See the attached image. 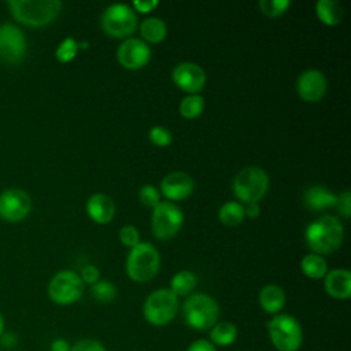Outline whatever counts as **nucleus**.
<instances>
[{
    "label": "nucleus",
    "mask_w": 351,
    "mask_h": 351,
    "mask_svg": "<svg viewBox=\"0 0 351 351\" xmlns=\"http://www.w3.org/2000/svg\"><path fill=\"white\" fill-rule=\"evenodd\" d=\"M304 237L308 248L314 254L328 255L341 245L344 228L336 217L324 215L307 225Z\"/></svg>",
    "instance_id": "obj_1"
},
{
    "label": "nucleus",
    "mask_w": 351,
    "mask_h": 351,
    "mask_svg": "<svg viewBox=\"0 0 351 351\" xmlns=\"http://www.w3.org/2000/svg\"><path fill=\"white\" fill-rule=\"evenodd\" d=\"M8 8L18 22L41 27L59 15L62 3L59 0H11L8 1Z\"/></svg>",
    "instance_id": "obj_2"
},
{
    "label": "nucleus",
    "mask_w": 351,
    "mask_h": 351,
    "mask_svg": "<svg viewBox=\"0 0 351 351\" xmlns=\"http://www.w3.org/2000/svg\"><path fill=\"white\" fill-rule=\"evenodd\" d=\"M160 267V255L156 247L148 241H140L130 248L126 258V274L136 282L152 280Z\"/></svg>",
    "instance_id": "obj_3"
},
{
    "label": "nucleus",
    "mask_w": 351,
    "mask_h": 351,
    "mask_svg": "<svg viewBox=\"0 0 351 351\" xmlns=\"http://www.w3.org/2000/svg\"><path fill=\"white\" fill-rule=\"evenodd\" d=\"M184 319L188 326L196 330H208L219 317V306L207 293H191L182 304Z\"/></svg>",
    "instance_id": "obj_4"
},
{
    "label": "nucleus",
    "mask_w": 351,
    "mask_h": 351,
    "mask_svg": "<svg viewBox=\"0 0 351 351\" xmlns=\"http://www.w3.org/2000/svg\"><path fill=\"white\" fill-rule=\"evenodd\" d=\"M267 333L277 351H298L303 344L302 325L291 314L273 315L267 322Z\"/></svg>",
    "instance_id": "obj_5"
},
{
    "label": "nucleus",
    "mask_w": 351,
    "mask_h": 351,
    "mask_svg": "<svg viewBox=\"0 0 351 351\" xmlns=\"http://www.w3.org/2000/svg\"><path fill=\"white\" fill-rule=\"evenodd\" d=\"M269 189V176L258 166L241 169L233 178V193L240 203H259Z\"/></svg>",
    "instance_id": "obj_6"
},
{
    "label": "nucleus",
    "mask_w": 351,
    "mask_h": 351,
    "mask_svg": "<svg viewBox=\"0 0 351 351\" xmlns=\"http://www.w3.org/2000/svg\"><path fill=\"white\" fill-rule=\"evenodd\" d=\"M178 310V298L169 288H159L151 292L144 304L143 315L152 326H165L173 321Z\"/></svg>",
    "instance_id": "obj_7"
},
{
    "label": "nucleus",
    "mask_w": 351,
    "mask_h": 351,
    "mask_svg": "<svg viewBox=\"0 0 351 351\" xmlns=\"http://www.w3.org/2000/svg\"><path fill=\"white\" fill-rule=\"evenodd\" d=\"M137 15L132 5L114 3L108 5L101 15L103 30L112 37H129L137 29Z\"/></svg>",
    "instance_id": "obj_8"
},
{
    "label": "nucleus",
    "mask_w": 351,
    "mask_h": 351,
    "mask_svg": "<svg viewBox=\"0 0 351 351\" xmlns=\"http://www.w3.org/2000/svg\"><path fill=\"white\" fill-rule=\"evenodd\" d=\"M84 282L74 270L58 271L48 284L49 299L60 306H69L81 299Z\"/></svg>",
    "instance_id": "obj_9"
},
{
    "label": "nucleus",
    "mask_w": 351,
    "mask_h": 351,
    "mask_svg": "<svg viewBox=\"0 0 351 351\" xmlns=\"http://www.w3.org/2000/svg\"><path fill=\"white\" fill-rule=\"evenodd\" d=\"M184 223V213L181 208L169 200H160L152 210L151 228L152 233L160 239L167 240L178 233Z\"/></svg>",
    "instance_id": "obj_10"
},
{
    "label": "nucleus",
    "mask_w": 351,
    "mask_h": 351,
    "mask_svg": "<svg viewBox=\"0 0 351 351\" xmlns=\"http://www.w3.org/2000/svg\"><path fill=\"white\" fill-rule=\"evenodd\" d=\"M26 53V38L12 23L0 25V58L5 63L18 64Z\"/></svg>",
    "instance_id": "obj_11"
},
{
    "label": "nucleus",
    "mask_w": 351,
    "mask_h": 351,
    "mask_svg": "<svg viewBox=\"0 0 351 351\" xmlns=\"http://www.w3.org/2000/svg\"><path fill=\"white\" fill-rule=\"evenodd\" d=\"M32 210L30 196L19 188H8L0 193V217L8 222L23 221Z\"/></svg>",
    "instance_id": "obj_12"
},
{
    "label": "nucleus",
    "mask_w": 351,
    "mask_h": 351,
    "mask_svg": "<svg viewBox=\"0 0 351 351\" xmlns=\"http://www.w3.org/2000/svg\"><path fill=\"white\" fill-rule=\"evenodd\" d=\"M151 47L143 40L129 37L117 49V59L119 64L128 70H138L148 64L151 60Z\"/></svg>",
    "instance_id": "obj_13"
},
{
    "label": "nucleus",
    "mask_w": 351,
    "mask_h": 351,
    "mask_svg": "<svg viewBox=\"0 0 351 351\" xmlns=\"http://www.w3.org/2000/svg\"><path fill=\"white\" fill-rule=\"evenodd\" d=\"M173 82L189 95L199 93L206 85V71L193 62H181L171 71Z\"/></svg>",
    "instance_id": "obj_14"
},
{
    "label": "nucleus",
    "mask_w": 351,
    "mask_h": 351,
    "mask_svg": "<svg viewBox=\"0 0 351 351\" xmlns=\"http://www.w3.org/2000/svg\"><path fill=\"white\" fill-rule=\"evenodd\" d=\"M328 88V80L325 74L317 69L304 70L296 80V90L302 100L308 103L319 101Z\"/></svg>",
    "instance_id": "obj_15"
},
{
    "label": "nucleus",
    "mask_w": 351,
    "mask_h": 351,
    "mask_svg": "<svg viewBox=\"0 0 351 351\" xmlns=\"http://www.w3.org/2000/svg\"><path fill=\"white\" fill-rule=\"evenodd\" d=\"M193 180L185 171H171L160 181V192L169 202L186 199L193 192Z\"/></svg>",
    "instance_id": "obj_16"
},
{
    "label": "nucleus",
    "mask_w": 351,
    "mask_h": 351,
    "mask_svg": "<svg viewBox=\"0 0 351 351\" xmlns=\"http://www.w3.org/2000/svg\"><path fill=\"white\" fill-rule=\"evenodd\" d=\"M325 292L340 300L351 296V273L347 269H332L324 277Z\"/></svg>",
    "instance_id": "obj_17"
},
{
    "label": "nucleus",
    "mask_w": 351,
    "mask_h": 351,
    "mask_svg": "<svg viewBox=\"0 0 351 351\" xmlns=\"http://www.w3.org/2000/svg\"><path fill=\"white\" fill-rule=\"evenodd\" d=\"M86 213L93 222L100 225L108 223L115 214L114 200L106 193H93L86 200Z\"/></svg>",
    "instance_id": "obj_18"
},
{
    "label": "nucleus",
    "mask_w": 351,
    "mask_h": 351,
    "mask_svg": "<svg viewBox=\"0 0 351 351\" xmlns=\"http://www.w3.org/2000/svg\"><path fill=\"white\" fill-rule=\"evenodd\" d=\"M337 202L339 196L324 185H311L304 191L303 195L304 206L313 211H321L328 207H336Z\"/></svg>",
    "instance_id": "obj_19"
},
{
    "label": "nucleus",
    "mask_w": 351,
    "mask_h": 351,
    "mask_svg": "<svg viewBox=\"0 0 351 351\" xmlns=\"http://www.w3.org/2000/svg\"><path fill=\"white\" fill-rule=\"evenodd\" d=\"M259 306L262 310L270 315L280 314V311L284 308L287 296L285 291L277 285V284H267L259 291Z\"/></svg>",
    "instance_id": "obj_20"
},
{
    "label": "nucleus",
    "mask_w": 351,
    "mask_h": 351,
    "mask_svg": "<svg viewBox=\"0 0 351 351\" xmlns=\"http://www.w3.org/2000/svg\"><path fill=\"white\" fill-rule=\"evenodd\" d=\"M140 34L147 44L148 43L156 44V43H160L162 40H165V37L167 34V26L163 19H160L158 16H149L141 22Z\"/></svg>",
    "instance_id": "obj_21"
},
{
    "label": "nucleus",
    "mask_w": 351,
    "mask_h": 351,
    "mask_svg": "<svg viewBox=\"0 0 351 351\" xmlns=\"http://www.w3.org/2000/svg\"><path fill=\"white\" fill-rule=\"evenodd\" d=\"M237 339V328L233 322L219 321L210 329V343L215 347H228Z\"/></svg>",
    "instance_id": "obj_22"
},
{
    "label": "nucleus",
    "mask_w": 351,
    "mask_h": 351,
    "mask_svg": "<svg viewBox=\"0 0 351 351\" xmlns=\"http://www.w3.org/2000/svg\"><path fill=\"white\" fill-rule=\"evenodd\" d=\"M318 19L329 26L339 25L343 18V5L337 0H319L315 3Z\"/></svg>",
    "instance_id": "obj_23"
},
{
    "label": "nucleus",
    "mask_w": 351,
    "mask_h": 351,
    "mask_svg": "<svg viewBox=\"0 0 351 351\" xmlns=\"http://www.w3.org/2000/svg\"><path fill=\"white\" fill-rule=\"evenodd\" d=\"M300 269L303 274L311 280H321L328 273V265L322 255L310 252L300 261Z\"/></svg>",
    "instance_id": "obj_24"
},
{
    "label": "nucleus",
    "mask_w": 351,
    "mask_h": 351,
    "mask_svg": "<svg viewBox=\"0 0 351 351\" xmlns=\"http://www.w3.org/2000/svg\"><path fill=\"white\" fill-rule=\"evenodd\" d=\"M197 278L191 270H180L170 280V291L178 296H189L195 289Z\"/></svg>",
    "instance_id": "obj_25"
},
{
    "label": "nucleus",
    "mask_w": 351,
    "mask_h": 351,
    "mask_svg": "<svg viewBox=\"0 0 351 351\" xmlns=\"http://www.w3.org/2000/svg\"><path fill=\"white\" fill-rule=\"evenodd\" d=\"M244 206L236 200L223 203L218 211V219L226 226H237L244 221Z\"/></svg>",
    "instance_id": "obj_26"
},
{
    "label": "nucleus",
    "mask_w": 351,
    "mask_h": 351,
    "mask_svg": "<svg viewBox=\"0 0 351 351\" xmlns=\"http://www.w3.org/2000/svg\"><path fill=\"white\" fill-rule=\"evenodd\" d=\"M204 110V99L199 95H188L180 103V114L186 119L197 118Z\"/></svg>",
    "instance_id": "obj_27"
},
{
    "label": "nucleus",
    "mask_w": 351,
    "mask_h": 351,
    "mask_svg": "<svg viewBox=\"0 0 351 351\" xmlns=\"http://www.w3.org/2000/svg\"><path fill=\"white\" fill-rule=\"evenodd\" d=\"M78 49H80V43L74 37H66L56 47L55 56L60 63H69L75 58Z\"/></svg>",
    "instance_id": "obj_28"
},
{
    "label": "nucleus",
    "mask_w": 351,
    "mask_h": 351,
    "mask_svg": "<svg viewBox=\"0 0 351 351\" xmlns=\"http://www.w3.org/2000/svg\"><path fill=\"white\" fill-rule=\"evenodd\" d=\"M92 295L96 300L108 303L112 302L117 296V287L107 280H99L92 285Z\"/></svg>",
    "instance_id": "obj_29"
},
{
    "label": "nucleus",
    "mask_w": 351,
    "mask_h": 351,
    "mask_svg": "<svg viewBox=\"0 0 351 351\" xmlns=\"http://www.w3.org/2000/svg\"><path fill=\"white\" fill-rule=\"evenodd\" d=\"M291 5L289 0H261L259 8L267 16H280Z\"/></svg>",
    "instance_id": "obj_30"
},
{
    "label": "nucleus",
    "mask_w": 351,
    "mask_h": 351,
    "mask_svg": "<svg viewBox=\"0 0 351 351\" xmlns=\"http://www.w3.org/2000/svg\"><path fill=\"white\" fill-rule=\"evenodd\" d=\"M148 138L152 144H155L158 147H167L173 141V134L166 126L156 125V126H152L149 129Z\"/></svg>",
    "instance_id": "obj_31"
},
{
    "label": "nucleus",
    "mask_w": 351,
    "mask_h": 351,
    "mask_svg": "<svg viewBox=\"0 0 351 351\" xmlns=\"http://www.w3.org/2000/svg\"><path fill=\"white\" fill-rule=\"evenodd\" d=\"M138 200L144 206L154 208L160 202V192L156 189V186H154L151 184L143 185L138 191Z\"/></svg>",
    "instance_id": "obj_32"
},
{
    "label": "nucleus",
    "mask_w": 351,
    "mask_h": 351,
    "mask_svg": "<svg viewBox=\"0 0 351 351\" xmlns=\"http://www.w3.org/2000/svg\"><path fill=\"white\" fill-rule=\"evenodd\" d=\"M119 240L123 245L133 248L136 247L141 240H140V233L138 229L134 225H123L119 229Z\"/></svg>",
    "instance_id": "obj_33"
},
{
    "label": "nucleus",
    "mask_w": 351,
    "mask_h": 351,
    "mask_svg": "<svg viewBox=\"0 0 351 351\" xmlns=\"http://www.w3.org/2000/svg\"><path fill=\"white\" fill-rule=\"evenodd\" d=\"M70 351H107L106 347L93 339H84L70 347Z\"/></svg>",
    "instance_id": "obj_34"
},
{
    "label": "nucleus",
    "mask_w": 351,
    "mask_h": 351,
    "mask_svg": "<svg viewBox=\"0 0 351 351\" xmlns=\"http://www.w3.org/2000/svg\"><path fill=\"white\" fill-rule=\"evenodd\" d=\"M80 277L84 284L93 285L95 282H97L100 280V270L95 265H86L82 267Z\"/></svg>",
    "instance_id": "obj_35"
},
{
    "label": "nucleus",
    "mask_w": 351,
    "mask_h": 351,
    "mask_svg": "<svg viewBox=\"0 0 351 351\" xmlns=\"http://www.w3.org/2000/svg\"><path fill=\"white\" fill-rule=\"evenodd\" d=\"M337 207L340 214L344 218H348L351 214V193L350 191H344L340 196H339V202H337Z\"/></svg>",
    "instance_id": "obj_36"
},
{
    "label": "nucleus",
    "mask_w": 351,
    "mask_h": 351,
    "mask_svg": "<svg viewBox=\"0 0 351 351\" xmlns=\"http://www.w3.org/2000/svg\"><path fill=\"white\" fill-rule=\"evenodd\" d=\"M186 351H217V347L213 343H210V340L197 339L188 346Z\"/></svg>",
    "instance_id": "obj_37"
},
{
    "label": "nucleus",
    "mask_w": 351,
    "mask_h": 351,
    "mask_svg": "<svg viewBox=\"0 0 351 351\" xmlns=\"http://www.w3.org/2000/svg\"><path fill=\"white\" fill-rule=\"evenodd\" d=\"M158 0H134L132 3V8L134 11H140V12H149L152 11L156 5H158Z\"/></svg>",
    "instance_id": "obj_38"
},
{
    "label": "nucleus",
    "mask_w": 351,
    "mask_h": 351,
    "mask_svg": "<svg viewBox=\"0 0 351 351\" xmlns=\"http://www.w3.org/2000/svg\"><path fill=\"white\" fill-rule=\"evenodd\" d=\"M0 344L5 348H12L16 344V336L12 332H4L0 336Z\"/></svg>",
    "instance_id": "obj_39"
},
{
    "label": "nucleus",
    "mask_w": 351,
    "mask_h": 351,
    "mask_svg": "<svg viewBox=\"0 0 351 351\" xmlns=\"http://www.w3.org/2000/svg\"><path fill=\"white\" fill-rule=\"evenodd\" d=\"M244 214L245 217H250V218H256L259 217L261 214V208H259V203H248L244 206Z\"/></svg>",
    "instance_id": "obj_40"
},
{
    "label": "nucleus",
    "mask_w": 351,
    "mask_h": 351,
    "mask_svg": "<svg viewBox=\"0 0 351 351\" xmlns=\"http://www.w3.org/2000/svg\"><path fill=\"white\" fill-rule=\"evenodd\" d=\"M70 344L64 339H55L51 343V351H70Z\"/></svg>",
    "instance_id": "obj_41"
},
{
    "label": "nucleus",
    "mask_w": 351,
    "mask_h": 351,
    "mask_svg": "<svg viewBox=\"0 0 351 351\" xmlns=\"http://www.w3.org/2000/svg\"><path fill=\"white\" fill-rule=\"evenodd\" d=\"M5 332V321H4V317L3 314L0 313V336Z\"/></svg>",
    "instance_id": "obj_42"
}]
</instances>
